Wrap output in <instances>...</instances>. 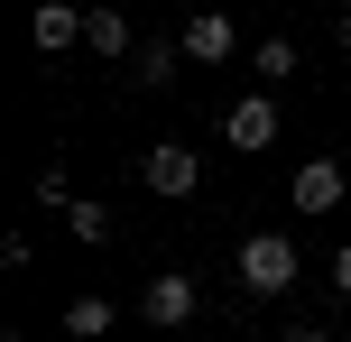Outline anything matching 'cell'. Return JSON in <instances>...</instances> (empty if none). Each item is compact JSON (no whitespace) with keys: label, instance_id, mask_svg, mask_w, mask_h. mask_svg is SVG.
Instances as JSON below:
<instances>
[{"label":"cell","instance_id":"cell-10","mask_svg":"<svg viewBox=\"0 0 351 342\" xmlns=\"http://www.w3.org/2000/svg\"><path fill=\"white\" fill-rule=\"evenodd\" d=\"M111 324H121V306H111V296H65V333H74V342H102Z\"/></svg>","mask_w":351,"mask_h":342},{"label":"cell","instance_id":"cell-9","mask_svg":"<svg viewBox=\"0 0 351 342\" xmlns=\"http://www.w3.org/2000/svg\"><path fill=\"white\" fill-rule=\"evenodd\" d=\"M333 204H342V167L333 158H305L296 167V213H333Z\"/></svg>","mask_w":351,"mask_h":342},{"label":"cell","instance_id":"cell-5","mask_svg":"<svg viewBox=\"0 0 351 342\" xmlns=\"http://www.w3.org/2000/svg\"><path fill=\"white\" fill-rule=\"evenodd\" d=\"M222 139L231 148H278V93H241L222 111Z\"/></svg>","mask_w":351,"mask_h":342},{"label":"cell","instance_id":"cell-16","mask_svg":"<svg viewBox=\"0 0 351 342\" xmlns=\"http://www.w3.org/2000/svg\"><path fill=\"white\" fill-rule=\"evenodd\" d=\"M333 37H342V56H351V10H342V19H333Z\"/></svg>","mask_w":351,"mask_h":342},{"label":"cell","instance_id":"cell-8","mask_svg":"<svg viewBox=\"0 0 351 342\" xmlns=\"http://www.w3.org/2000/svg\"><path fill=\"white\" fill-rule=\"evenodd\" d=\"M84 47H93V56H139V37H130V10L93 0V10H84Z\"/></svg>","mask_w":351,"mask_h":342},{"label":"cell","instance_id":"cell-11","mask_svg":"<svg viewBox=\"0 0 351 342\" xmlns=\"http://www.w3.org/2000/svg\"><path fill=\"white\" fill-rule=\"evenodd\" d=\"M56 222H65L74 241H93V250H102V241H111V204H93V195H74V204H65V213H56Z\"/></svg>","mask_w":351,"mask_h":342},{"label":"cell","instance_id":"cell-4","mask_svg":"<svg viewBox=\"0 0 351 342\" xmlns=\"http://www.w3.org/2000/svg\"><path fill=\"white\" fill-rule=\"evenodd\" d=\"M176 37H185V65H204V74L241 56V28H231V10H194V19H185Z\"/></svg>","mask_w":351,"mask_h":342},{"label":"cell","instance_id":"cell-14","mask_svg":"<svg viewBox=\"0 0 351 342\" xmlns=\"http://www.w3.org/2000/svg\"><path fill=\"white\" fill-rule=\"evenodd\" d=\"M333 296H351V241L333 250Z\"/></svg>","mask_w":351,"mask_h":342},{"label":"cell","instance_id":"cell-6","mask_svg":"<svg viewBox=\"0 0 351 342\" xmlns=\"http://www.w3.org/2000/svg\"><path fill=\"white\" fill-rule=\"evenodd\" d=\"M28 37L47 56H74V47H84V10H74V0H37V10H28Z\"/></svg>","mask_w":351,"mask_h":342},{"label":"cell","instance_id":"cell-15","mask_svg":"<svg viewBox=\"0 0 351 342\" xmlns=\"http://www.w3.org/2000/svg\"><path fill=\"white\" fill-rule=\"evenodd\" d=\"M287 342H333V333H324V324H296V333H287Z\"/></svg>","mask_w":351,"mask_h":342},{"label":"cell","instance_id":"cell-17","mask_svg":"<svg viewBox=\"0 0 351 342\" xmlns=\"http://www.w3.org/2000/svg\"><path fill=\"white\" fill-rule=\"evenodd\" d=\"M176 342H185V333H176Z\"/></svg>","mask_w":351,"mask_h":342},{"label":"cell","instance_id":"cell-12","mask_svg":"<svg viewBox=\"0 0 351 342\" xmlns=\"http://www.w3.org/2000/svg\"><path fill=\"white\" fill-rule=\"evenodd\" d=\"M296 65H305V56L287 47V37H259V47H250V74H259V84H287Z\"/></svg>","mask_w":351,"mask_h":342},{"label":"cell","instance_id":"cell-3","mask_svg":"<svg viewBox=\"0 0 351 342\" xmlns=\"http://www.w3.org/2000/svg\"><path fill=\"white\" fill-rule=\"evenodd\" d=\"M139 315H148V324H158V333H185L194 315H204V287H194L185 269H158V278H148V287H139Z\"/></svg>","mask_w":351,"mask_h":342},{"label":"cell","instance_id":"cell-7","mask_svg":"<svg viewBox=\"0 0 351 342\" xmlns=\"http://www.w3.org/2000/svg\"><path fill=\"white\" fill-rule=\"evenodd\" d=\"M130 65H139V74H130L139 93H167L176 74H185V37H139V56H130Z\"/></svg>","mask_w":351,"mask_h":342},{"label":"cell","instance_id":"cell-13","mask_svg":"<svg viewBox=\"0 0 351 342\" xmlns=\"http://www.w3.org/2000/svg\"><path fill=\"white\" fill-rule=\"evenodd\" d=\"M37 204H47V213H65V204H74V176H65V158H56V167H37Z\"/></svg>","mask_w":351,"mask_h":342},{"label":"cell","instance_id":"cell-2","mask_svg":"<svg viewBox=\"0 0 351 342\" xmlns=\"http://www.w3.org/2000/svg\"><path fill=\"white\" fill-rule=\"evenodd\" d=\"M139 185L167 195V204H185L194 185H204V148H194V139H158V148L139 158Z\"/></svg>","mask_w":351,"mask_h":342},{"label":"cell","instance_id":"cell-1","mask_svg":"<svg viewBox=\"0 0 351 342\" xmlns=\"http://www.w3.org/2000/svg\"><path fill=\"white\" fill-rule=\"evenodd\" d=\"M296 278H305V259H296L287 232H250L241 241V287L250 296H296Z\"/></svg>","mask_w":351,"mask_h":342}]
</instances>
